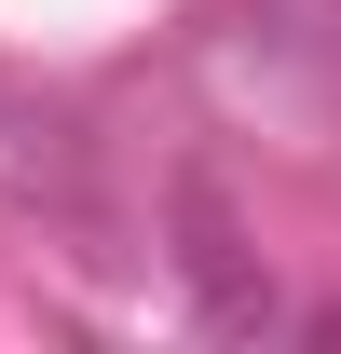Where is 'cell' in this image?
Returning a JSON list of instances; mask_svg holds the SVG:
<instances>
[{
	"mask_svg": "<svg viewBox=\"0 0 341 354\" xmlns=\"http://www.w3.org/2000/svg\"><path fill=\"white\" fill-rule=\"evenodd\" d=\"M177 272H191V313H205L218 341H259L273 327V272L246 259V232H232V205H218L205 177L177 191Z\"/></svg>",
	"mask_w": 341,
	"mask_h": 354,
	"instance_id": "obj_1",
	"label": "cell"
}]
</instances>
